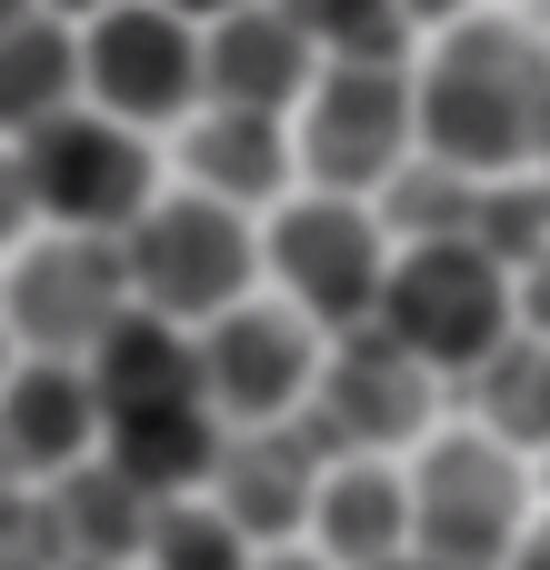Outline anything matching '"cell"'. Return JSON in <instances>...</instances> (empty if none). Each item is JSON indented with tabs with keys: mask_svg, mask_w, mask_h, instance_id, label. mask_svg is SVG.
I'll return each instance as SVG.
<instances>
[{
	"mask_svg": "<svg viewBox=\"0 0 550 570\" xmlns=\"http://www.w3.org/2000/svg\"><path fill=\"white\" fill-rule=\"evenodd\" d=\"M421 150L471 180H550V50L511 20H461L421 60Z\"/></svg>",
	"mask_w": 550,
	"mask_h": 570,
	"instance_id": "6da1fadb",
	"label": "cell"
},
{
	"mask_svg": "<svg viewBox=\"0 0 550 570\" xmlns=\"http://www.w3.org/2000/svg\"><path fill=\"white\" fill-rule=\"evenodd\" d=\"M10 210L50 220L60 240H130L150 220V130L110 110H60L10 140Z\"/></svg>",
	"mask_w": 550,
	"mask_h": 570,
	"instance_id": "7a4b0ae2",
	"label": "cell"
},
{
	"mask_svg": "<svg viewBox=\"0 0 550 570\" xmlns=\"http://www.w3.org/2000/svg\"><path fill=\"white\" fill-rule=\"evenodd\" d=\"M381 331L431 371V381H481L511 341H521V291L481 240H421L391 271Z\"/></svg>",
	"mask_w": 550,
	"mask_h": 570,
	"instance_id": "3957f363",
	"label": "cell"
},
{
	"mask_svg": "<svg viewBox=\"0 0 550 570\" xmlns=\"http://www.w3.org/2000/svg\"><path fill=\"white\" fill-rule=\"evenodd\" d=\"M120 261H130V301H140V311H160V321H180V331H210V321H230V311L251 301V271L271 261V240H251V220H240L230 200L170 190V200H150V220L120 240Z\"/></svg>",
	"mask_w": 550,
	"mask_h": 570,
	"instance_id": "277c9868",
	"label": "cell"
},
{
	"mask_svg": "<svg viewBox=\"0 0 550 570\" xmlns=\"http://www.w3.org/2000/svg\"><path fill=\"white\" fill-rule=\"evenodd\" d=\"M411 150H421V70L331 60L301 110V180L331 200H371L411 170Z\"/></svg>",
	"mask_w": 550,
	"mask_h": 570,
	"instance_id": "5b68a950",
	"label": "cell"
},
{
	"mask_svg": "<svg viewBox=\"0 0 550 570\" xmlns=\"http://www.w3.org/2000/svg\"><path fill=\"white\" fill-rule=\"evenodd\" d=\"M411 501H421V561L431 570H511L531 551V491L491 431H441L411 461Z\"/></svg>",
	"mask_w": 550,
	"mask_h": 570,
	"instance_id": "8992f818",
	"label": "cell"
},
{
	"mask_svg": "<svg viewBox=\"0 0 550 570\" xmlns=\"http://www.w3.org/2000/svg\"><path fill=\"white\" fill-rule=\"evenodd\" d=\"M271 271L291 291V311L311 331H381V301H391V240L361 200H331V190H301L281 220H271Z\"/></svg>",
	"mask_w": 550,
	"mask_h": 570,
	"instance_id": "52a82bcc",
	"label": "cell"
},
{
	"mask_svg": "<svg viewBox=\"0 0 550 570\" xmlns=\"http://www.w3.org/2000/svg\"><path fill=\"white\" fill-rule=\"evenodd\" d=\"M140 301H130V261H120V240H40V250H20L10 261V341H20V361H80L90 371V351L130 321Z\"/></svg>",
	"mask_w": 550,
	"mask_h": 570,
	"instance_id": "ba28073f",
	"label": "cell"
},
{
	"mask_svg": "<svg viewBox=\"0 0 550 570\" xmlns=\"http://www.w3.org/2000/svg\"><path fill=\"white\" fill-rule=\"evenodd\" d=\"M321 331L301 311H271V301H240L230 321L200 331V381H210V411L220 431H291L301 401L321 391Z\"/></svg>",
	"mask_w": 550,
	"mask_h": 570,
	"instance_id": "9c48e42d",
	"label": "cell"
},
{
	"mask_svg": "<svg viewBox=\"0 0 550 570\" xmlns=\"http://www.w3.org/2000/svg\"><path fill=\"white\" fill-rule=\"evenodd\" d=\"M190 100H210V40L180 10L130 0L110 20H90V110H110L130 130H160Z\"/></svg>",
	"mask_w": 550,
	"mask_h": 570,
	"instance_id": "30bf717a",
	"label": "cell"
},
{
	"mask_svg": "<svg viewBox=\"0 0 550 570\" xmlns=\"http://www.w3.org/2000/svg\"><path fill=\"white\" fill-rule=\"evenodd\" d=\"M431 431V371L391 331H351L311 391V441L331 461H391Z\"/></svg>",
	"mask_w": 550,
	"mask_h": 570,
	"instance_id": "8fae6325",
	"label": "cell"
},
{
	"mask_svg": "<svg viewBox=\"0 0 550 570\" xmlns=\"http://www.w3.org/2000/svg\"><path fill=\"white\" fill-rule=\"evenodd\" d=\"M321 481H331V451L311 441V421H291V431H230L210 501H220L261 551H301V531H311V511H321Z\"/></svg>",
	"mask_w": 550,
	"mask_h": 570,
	"instance_id": "7c38bea8",
	"label": "cell"
},
{
	"mask_svg": "<svg viewBox=\"0 0 550 570\" xmlns=\"http://www.w3.org/2000/svg\"><path fill=\"white\" fill-rule=\"evenodd\" d=\"M210 40V110H261V120H291V110H311V90H321V40L281 10V0H261V10H230L220 30H200Z\"/></svg>",
	"mask_w": 550,
	"mask_h": 570,
	"instance_id": "4fadbf2b",
	"label": "cell"
},
{
	"mask_svg": "<svg viewBox=\"0 0 550 570\" xmlns=\"http://www.w3.org/2000/svg\"><path fill=\"white\" fill-rule=\"evenodd\" d=\"M110 441L100 391L80 361H20L10 371V491H60L70 471H90Z\"/></svg>",
	"mask_w": 550,
	"mask_h": 570,
	"instance_id": "5bb4252c",
	"label": "cell"
},
{
	"mask_svg": "<svg viewBox=\"0 0 550 570\" xmlns=\"http://www.w3.org/2000/svg\"><path fill=\"white\" fill-rule=\"evenodd\" d=\"M311 551H321L331 570L421 561V501H411V471H391V461H331L321 511H311Z\"/></svg>",
	"mask_w": 550,
	"mask_h": 570,
	"instance_id": "9a60e30c",
	"label": "cell"
},
{
	"mask_svg": "<svg viewBox=\"0 0 550 570\" xmlns=\"http://www.w3.org/2000/svg\"><path fill=\"white\" fill-rule=\"evenodd\" d=\"M90 391H100V421H140V411L210 401V381H200V331H180V321H160V311H130V321L90 351Z\"/></svg>",
	"mask_w": 550,
	"mask_h": 570,
	"instance_id": "2e32d148",
	"label": "cell"
},
{
	"mask_svg": "<svg viewBox=\"0 0 550 570\" xmlns=\"http://www.w3.org/2000/svg\"><path fill=\"white\" fill-rule=\"evenodd\" d=\"M80 90H90V40H70V20H60V10L10 0V50H0L10 140H20V130H40V120H60V110H80Z\"/></svg>",
	"mask_w": 550,
	"mask_h": 570,
	"instance_id": "e0dca14e",
	"label": "cell"
},
{
	"mask_svg": "<svg viewBox=\"0 0 550 570\" xmlns=\"http://www.w3.org/2000/svg\"><path fill=\"white\" fill-rule=\"evenodd\" d=\"M180 170H190V190H210V200L251 210V200H281V180L301 170V150H291V120H261V110H210V120H190Z\"/></svg>",
	"mask_w": 550,
	"mask_h": 570,
	"instance_id": "ac0fdd59",
	"label": "cell"
},
{
	"mask_svg": "<svg viewBox=\"0 0 550 570\" xmlns=\"http://www.w3.org/2000/svg\"><path fill=\"white\" fill-rule=\"evenodd\" d=\"M471 401H481V431H491L501 451H550V341L521 331V341L471 381Z\"/></svg>",
	"mask_w": 550,
	"mask_h": 570,
	"instance_id": "d6986e66",
	"label": "cell"
},
{
	"mask_svg": "<svg viewBox=\"0 0 550 570\" xmlns=\"http://www.w3.org/2000/svg\"><path fill=\"white\" fill-rule=\"evenodd\" d=\"M321 60H381V70H411V10L401 0H281Z\"/></svg>",
	"mask_w": 550,
	"mask_h": 570,
	"instance_id": "ffe728a7",
	"label": "cell"
},
{
	"mask_svg": "<svg viewBox=\"0 0 550 570\" xmlns=\"http://www.w3.org/2000/svg\"><path fill=\"white\" fill-rule=\"evenodd\" d=\"M140 570H261V541H251L220 501H170Z\"/></svg>",
	"mask_w": 550,
	"mask_h": 570,
	"instance_id": "44dd1931",
	"label": "cell"
},
{
	"mask_svg": "<svg viewBox=\"0 0 550 570\" xmlns=\"http://www.w3.org/2000/svg\"><path fill=\"white\" fill-rule=\"evenodd\" d=\"M401 10H411V30H421V20H431V30H461V20H481L471 0H401Z\"/></svg>",
	"mask_w": 550,
	"mask_h": 570,
	"instance_id": "7402d4cb",
	"label": "cell"
},
{
	"mask_svg": "<svg viewBox=\"0 0 550 570\" xmlns=\"http://www.w3.org/2000/svg\"><path fill=\"white\" fill-rule=\"evenodd\" d=\"M160 10H180V20H190V30H220V20H230V10H261V0H160Z\"/></svg>",
	"mask_w": 550,
	"mask_h": 570,
	"instance_id": "603a6c76",
	"label": "cell"
},
{
	"mask_svg": "<svg viewBox=\"0 0 550 570\" xmlns=\"http://www.w3.org/2000/svg\"><path fill=\"white\" fill-rule=\"evenodd\" d=\"M40 10H60V20H110V10H130V0H40Z\"/></svg>",
	"mask_w": 550,
	"mask_h": 570,
	"instance_id": "cb8c5ba5",
	"label": "cell"
},
{
	"mask_svg": "<svg viewBox=\"0 0 550 570\" xmlns=\"http://www.w3.org/2000/svg\"><path fill=\"white\" fill-rule=\"evenodd\" d=\"M261 570H331L321 551H261Z\"/></svg>",
	"mask_w": 550,
	"mask_h": 570,
	"instance_id": "d4e9b609",
	"label": "cell"
},
{
	"mask_svg": "<svg viewBox=\"0 0 550 570\" xmlns=\"http://www.w3.org/2000/svg\"><path fill=\"white\" fill-rule=\"evenodd\" d=\"M511 570H550V531H531V551H521Z\"/></svg>",
	"mask_w": 550,
	"mask_h": 570,
	"instance_id": "484cf974",
	"label": "cell"
},
{
	"mask_svg": "<svg viewBox=\"0 0 550 570\" xmlns=\"http://www.w3.org/2000/svg\"><path fill=\"white\" fill-rule=\"evenodd\" d=\"M391 570H431V561H391Z\"/></svg>",
	"mask_w": 550,
	"mask_h": 570,
	"instance_id": "4316f807",
	"label": "cell"
}]
</instances>
